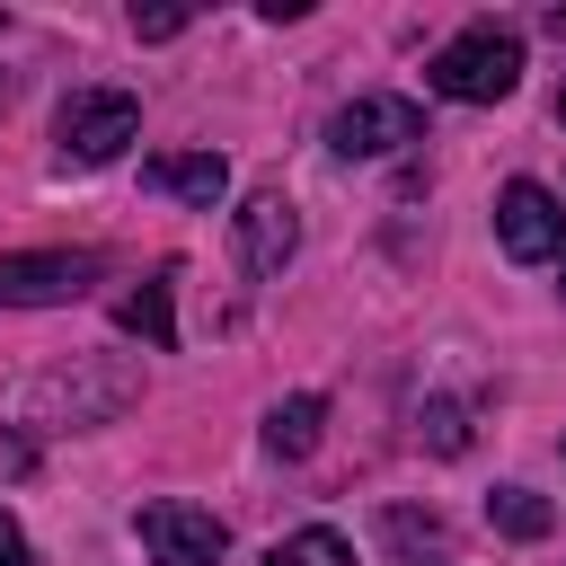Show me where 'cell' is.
<instances>
[{"instance_id": "obj_1", "label": "cell", "mask_w": 566, "mask_h": 566, "mask_svg": "<svg viewBox=\"0 0 566 566\" xmlns=\"http://www.w3.org/2000/svg\"><path fill=\"white\" fill-rule=\"evenodd\" d=\"M424 80H433V97L495 106V97L522 88V35H504V27H469V35H451V44L424 62Z\"/></svg>"}, {"instance_id": "obj_2", "label": "cell", "mask_w": 566, "mask_h": 566, "mask_svg": "<svg viewBox=\"0 0 566 566\" xmlns=\"http://www.w3.org/2000/svg\"><path fill=\"white\" fill-rule=\"evenodd\" d=\"M133 133H142V106H133L124 88H80V97L62 106V124H53L62 168H106V159H124Z\"/></svg>"}, {"instance_id": "obj_3", "label": "cell", "mask_w": 566, "mask_h": 566, "mask_svg": "<svg viewBox=\"0 0 566 566\" xmlns=\"http://www.w3.org/2000/svg\"><path fill=\"white\" fill-rule=\"evenodd\" d=\"M97 274H106L97 248H27V256H0V310H53V301H80Z\"/></svg>"}, {"instance_id": "obj_4", "label": "cell", "mask_w": 566, "mask_h": 566, "mask_svg": "<svg viewBox=\"0 0 566 566\" xmlns=\"http://www.w3.org/2000/svg\"><path fill=\"white\" fill-rule=\"evenodd\" d=\"M495 239H504L513 265H548V256H566V203L539 177H513L495 195Z\"/></svg>"}, {"instance_id": "obj_5", "label": "cell", "mask_w": 566, "mask_h": 566, "mask_svg": "<svg viewBox=\"0 0 566 566\" xmlns=\"http://www.w3.org/2000/svg\"><path fill=\"white\" fill-rule=\"evenodd\" d=\"M133 531H142L150 566H221V548H230V531H221L203 504H177V495L142 504V513H133Z\"/></svg>"}, {"instance_id": "obj_6", "label": "cell", "mask_w": 566, "mask_h": 566, "mask_svg": "<svg viewBox=\"0 0 566 566\" xmlns=\"http://www.w3.org/2000/svg\"><path fill=\"white\" fill-rule=\"evenodd\" d=\"M327 142H336L345 159H389V150L424 142V115H416L407 97H354V106H336Z\"/></svg>"}, {"instance_id": "obj_7", "label": "cell", "mask_w": 566, "mask_h": 566, "mask_svg": "<svg viewBox=\"0 0 566 566\" xmlns=\"http://www.w3.org/2000/svg\"><path fill=\"white\" fill-rule=\"evenodd\" d=\"M292 248H301L292 203H283V195H248V203H239V265H248V274H283Z\"/></svg>"}, {"instance_id": "obj_8", "label": "cell", "mask_w": 566, "mask_h": 566, "mask_svg": "<svg viewBox=\"0 0 566 566\" xmlns=\"http://www.w3.org/2000/svg\"><path fill=\"white\" fill-rule=\"evenodd\" d=\"M142 186H150V195H177V203H195V212H212V203L230 195V159H221V150H168V159H142Z\"/></svg>"}, {"instance_id": "obj_9", "label": "cell", "mask_w": 566, "mask_h": 566, "mask_svg": "<svg viewBox=\"0 0 566 566\" xmlns=\"http://www.w3.org/2000/svg\"><path fill=\"white\" fill-rule=\"evenodd\" d=\"M318 424H327V398H283L265 416V451L274 460H301V451H318Z\"/></svg>"}, {"instance_id": "obj_10", "label": "cell", "mask_w": 566, "mask_h": 566, "mask_svg": "<svg viewBox=\"0 0 566 566\" xmlns=\"http://www.w3.org/2000/svg\"><path fill=\"white\" fill-rule=\"evenodd\" d=\"M486 522H495L504 539H548V522H557V513H548L531 486H495V495H486Z\"/></svg>"}, {"instance_id": "obj_11", "label": "cell", "mask_w": 566, "mask_h": 566, "mask_svg": "<svg viewBox=\"0 0 566 566\" xmlns=\"http://www.w3.org/2000/svg\"><path fill=\"white\" fill-rule=\"evenodd\" d=\"M124 327L150 336V345H177V318H168V274H150L142 292H124Z\"/></svg>"}, {"instance_id": "obj_12", "label": "cell", "mask_w": 566, "mask_h": 566, "mask_svg": "<svg viewBox=\"0 0 566 566\" xmlns=\"http://www.w3.org/2000/svg\"><path fill=\"white\" fill-rule=\"evenodd\" d=\"M265 566H354V548H345L336 531H318V522H310V531L274 539V548H265Z\"/></svg>"}, {"instance_id": "obj_13", "label": "cell", "mask_w": 566, "mask_h": 566, "mask_svg": "<svg viewBox=\"0 0 566 566\" xmlns=\"http://www.w3.org/2000/svg\"><path fill=\"white\" fill-rule=\"evenodd\" d=\"M389 539L407 548V566H451V539H442V522H416V513H389Z\"/></svg>"}, {"instance_id": "obj_14", "label": "cell", "mask_w": 566, "mask_h": 566, "mask_svg": "<svg viewBox=\"0 0 566 566\" xmlns=\"http://www.w3.org/2000/svg\"><path fill=\"white\" fill-rule=\"evenodd\" d=\"M424 442L433 451H469V424H460V407L442 398V407H424Z\"/></svg>"}, {"instance_id": "obj_15", "label": "cell", "mask_w": 566, "mask_h": 566, "mask_svg": "<svg viewBox=\"0 0 566 566\" xmlns=\"http://www.w3.org/2000/svg\"><path fill=\"white\" fill-rule=\"evenodd\" d=\"M177 27H186V9H133V35H150V44L177 35Z\"/></svg>"}, {"instance_id": "obj_16", "label": "cell", "mask_w": 566, "mask_h": 566, "mask_svg": "<svg viewBox=\"0 0 566 566\" xmlns=\"http://www.w3.org/2000/svg\"><path fill=\"white\" fill-rule=\"evenodd\" d=\"M0 566H35V548H27V531L0 513Z\"/></svg>"}, {"instance_id": "obj_17", "label": "cell", "mask_w": 566, "mask_h": 566, "mask_svg": "<svg viewBox=\"0 0 566 566\" xmlns=\"http://www.w3.org/2000/svg\"><path fill=\"white\" fill-rule=\"evenodd\" d=\"M557 115H566V88H557Z\"/></svg>"}, {"instance_id": "obj_18", "label": "cell", "mask_w": 566, "mask_h": 566, "mask_svg": "<svg viewBox=\"0 0 566 566\" xmlns=\"http://www.w3.org/2000/svg\"><path fill=\"white\" fill-rule=\"evenodd\" d=\"M557 292H566V283H557Z\"/></svg>"}]
</instances>
